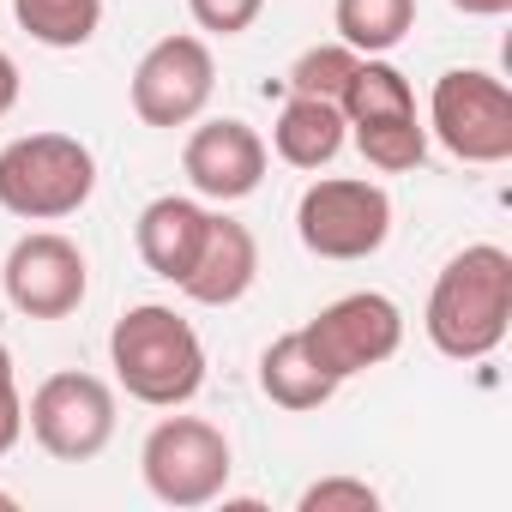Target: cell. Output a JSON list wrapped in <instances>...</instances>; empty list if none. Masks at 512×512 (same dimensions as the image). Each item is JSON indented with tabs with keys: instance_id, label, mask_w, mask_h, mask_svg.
<instances>
[{
	"instance_id": "1",
	"label": "cell",
	"mask_w": 512,
	"mask_h": 512,
	"mask_svg": "<svg viewBox=\"0 0 512 512\" xmlns=\"http://www.w3.org/2000/svg\"><path fill=\"white\" fill-rule=\"evenodd\" d=\"M506 326H512V253L494 241H470L440 266L422 308V332L446 362H482L500 350Z\"/></svg>"
},
{
	"instance_id": "2",
	"label": "cell",
	"mask_w": 512,
	"mask_h": 512,
	"mask_svg": "<svg viewBox=\"0 0 512 512\" xmlns=\"http://www.w3.org/2000/svg\"><path fill=\"white\" fill-rule=\"evenodd\" d=\"M109 368H115V386L133 404L181 410L205 386V344H199V332L175 308L139 302L109 332Z\"/></svg>"
},
{
	"instance_id": "3",
	"label": "cell",
	"mask_w": 512,
	"mask_h": 512,
	"mask_svg": "<svg viewBox=\"0 0 512 512\" xmlns=\"http://www.w3.org/2000/svg\"><path fill=\"white\" fill-rule=\"evenodd\" d=\"M97 193V157L73 133H25L0 145V211L19 223H61Z\"/></svg>"
},
{
	"instance_id": "4",
	"label": "cell",
	"mask_w": 512,
	"mask_h": 512,
	"mask_svg": "<svg viewBox=\"0 0 512 512\" xmlns=\"http://www.w3.org/2000/svg\"><path fill=\"white\" fill-rule=\"evenodd\" d=\"M229 470H235V452H229V434L205 416H163L145 446H139V476L145 488L175 506V512H193V506H211L223 500L229 488Z\"/></svg>"
},
{
	"instance_id": "5",
	"label": "cell",
	"mask_w": 512,
	"mask_h": 512,
	"mask_svg": "<svg viewBox=\"0 0 512 512\" xmlns=\"http://www.w3.org/2000/svg\"><path fill=\"white\" fill-rule=\"evenodd\" d=\"M296 235L314 260H374L392 235V199L380 181L362 175H320L296 199Z\"/></svg>"
},
{
	"instance_id": "6",
	"label": "cell",
	"mask_w": 512,
	"mask_h": 512,
	"mask_svg": "<svg viewBox=\"0 0 512 512\" xmlns=\"http://www.w3.org/2000/svg\"><path fill=\"white\" fill-rule=\"evenodd\" d=\"M428 133L476 169L512 157V91L482 67H452L428 91Z\"/></svg>"
},
{
	"instance_id": "7",
	"label": "cell",
	"mask_w": 512,
	"mask_h": 512,
	"mask_svg": "<svg viewBox=\"0 0 512 512\" xmlns=\"http://www.w3.org/2000/svg\"><path fill=\"white\" fill-rule=\"evenodd\" d=\"M25 428L31 440L61 458V464H91L109 440H115V386L85 374V368H61L49 374L31 404H25Z\"/></svg>"
},
{
	"instance_id": "8",
	"label": "cell",
	"mask_w": 512,
	"mask_h": 512,
	"mask_svg": "<svg viewBox=\"0 0 512 512\" xmlns=\"http://www.w3.org/2000/svg\"><path fill=\"white\" fill-rule=\"evenodd\" d=\"M302 338H308L314 362L344 386V380H356V374H368V368H380L404 350V314L380 290H350V296L326 302L302 326Z\"/></svg>"
},
{
	"instance_id": "9",
	"label": "cell",
	"mask_w": 512,
	"mask_h": 512,
	"mask_svg": "<svg viewBox=\"0 0 512 512\" xmlns=\"http://www.w3.org/2000/svg\"><path fill=\"white\" fill-rule=\"evenodd\" d=\"M217 91V61H211V43L193 37V31H175V37H157L139 67H133V115L145 127H193L205 115Z\"/></svg>"
},
{
	"instance_id": "10",
	"label": "cell",
	"mask_w": 512,
	"mask_h": 512,
	"mask_svg": "<svg viewBox=\"0 0 512 512\" xmlns=\"http://www.w3.org/2000/svg\"><path fill=\"white\" fill-rule=\"evenodd\" d=\"M0 290L25 320H67L79 314L85 290H91V266L85 247L67 241L61 229H31L13 241L7 266H0Z\"/></svg>"
},
{
	"instance_id": "11",
	"label": "cell",
	"mask_w": 512,
	"mask_h": 512,
	"mask_svg": "<svg viewBox=\"0 0 512 512\" xmlns=\"http://www.w3.org/2000/svg\"><path fill=\"white\" fill-rule=\"evenodd\" d=\"M266 163H272L266 139L253 133L247 121H235V115L199 121V127L187 133V145H181L187 187H193L199 199H211V205H235V199H247V193H260Z\"/></svg>"
},
{
	"instance_id": "12",
	"label": "cell",
	"mask_w": 512,
	"mask_h": 512,
	"mask_svg": "<svg viewBox=\"0 0 512 512\" xmlns=\"http://www.w3.org/2000/svg\"><path fill=\"white\" fill-rule=\"evenodd\" d=\"M253 278H260V241H253V229H247L241 217L211 211L205 247H199L193 272H187L175 290H181L187 302H199V308H235V302L253 290Z\"/></svg>"
},
{
	"instance_id": "13",
	"label": "cell",
	"mask_w": 512,
	"mask_h": 512,
	"mask_svg": "<svg viewBox=\"0 0 512 512\" xmlns=\"http://www.w3.org/2000/svg\"><path fill=\"white\" fill-rule=\"evenodd\" d=\"M205 229H211V211L187 193H163L139 211L133 223V241H139V260L151 278L163 284H181L199 260V247H205Z\"/></svg>"
},
{
	"instance_id": "14",
	"label": "cell",
	"mask_w": 512,
	"mask_h": 512,
	"mask_svg": "<svg viewBox=\"0 0 512 512\" xmlns=\"http://www.w3.org/2000/svg\"><path fill=\"white\" fill-rule=\"evenodd\" d=\"M350 145V127H344V109L338 103H326V97H296L290 91V103L278 109V121H272V151L290 163V169H326L338 151Z\"/></svg>"
},
{
	"instance_id": "15",
	"label": "cell",
	"mask_w": 512,
	"mask_h": 512,
	"mask_svg": "<svg viewBox=\"0 0 512 512\" xmlns=\"http://www.w3.org/2000/svg\"><path fill=\"white\" fill-rule=\"evenodd\" d=\"M260 392H266L278 410H296V416H302V410L332 404L338 380L314 362V350H308L302 332H284V338H272L266 356H260Z\"/></svg>"
},
{
	"instance_id": "16",
	"label": "cell",
	"mask_w": 512,
	"mask_h": 512,
	"mask_svg": "<svg viewBox=\"0 0 512 512\" xmlns=\"http://www.w3.org/2000/svg\"><path fill=\"white\" fill-rule=\"evenodd\" d=\"M332 25L356 55H392L416 25V0H332Z\"/></svg>"
},
{
	"instance_id": "17",
	"label": "cell",
	"mask_w": 512,
	"mask_h": 512,
	"mask_svg": "<svg viewBox=\"0 0 512 512\" xmlns=\"http://www.w3.org/2000/svg\"><path fill=\"white\" fill-rule=\"evenodd\" d=\"M350 139H356L362 163L380 169V175H410V169H422V157H428V127H422V115H374V121H356Z\"/></svg>"
},
{
	"instance_id": "18",
	"label": "cell",
	"mask_w": 512,
	"mask_h": 512,
	"mask_svg": "<svg viewBox=\"0 0 512 512\" xmlns=\"http://www.w3.org/2000/svg\"><path fill=\"white\" fill-rule=\"evenodd\" d=\"M13 19L43 49H85L103 25V0H13Z\"/></svg>"
},
{
	"instance_id": "19",
	"label": "cell",
	"mask_w": 512,
	"mask_h": 512,
	"mask_svg": "<svg viewBox=\"0 0 512 512\" xmlns=\"http://www.w3.org/2000/svg\"><path fill=\"white\" fill-rule=\"evenodd\" d=\"M356 67H362V55H356L350 43H320V49L296 55V67H290V91H296V97H326V103H344V91H350Z\"/></svg>"
},
{
	"instance_id": "20",
	"label": "cell",
	"mask_w": 512,
	"mask_h": 512,
	"mask_svg": "<svg viewBox=\"0 0 512 512\" xmlns=\"http://www.w3.org/2000/svg\"><path fill=\"white\" fill-rule=\"evenodd\" d=\"M296 506L302 512H374L380 506V488L362 482V476H320V482L302 488Z\"/></svg>"
},
{
	"instance_id": "21",
	"label": "cell",
	"mask_w": 512,
	"mask_h": 512,
	"mask_svg": "<svg viewBox=\"0 0 512 512\" xmlns=\"http://www.w3.org/2000/svg\"><path fill=\"white\" fill-rule=\"evenodd\" d=\"M187 13H193V25L211 31V37H241V31L260 25L266 0H187Z\"/></svg>"
},
{
	"instance_id": "22",
	"label": "cell",
	"mask_w": 512,
	"mask_h": 512,
	"mask_svg": "<svg viewBox=\"0 0 512 512\" xmlns=\"http://www.w3.org/2000/svg\"><path fill=\"white\" fill-rule=\"evenodd\" d=\"M25 440V398H19V374H0V458Z\"/></svg>"
},
{
	"instance_id": "23",
	"label": "cell",
	"mask_w": 512,
	"mask_h": 512,
	"mask_svg": "<svg viewBox=\"0 0 512 512\" xmlns=\"http://www.w3.org/2000/svg\"><path fill=\"white\" fill-rule=\"evenodd\" d=\"M13 103H19V61L0 49V115H13Z\"/></svg>"
},
{
	"instance_id": "24",
	"label": "cell",
	"mask_w": 512,
	"mask_h": 512,
	"mask_svg": "<svg viewBox=\"0 0 512 512\" xmlns=\"http://www.w3.org/2000/svg\"><path fill=\"white\" fill-rule=\"evenodd\" d=\"M452 7H458L464 19H506L512 0H452Z\"/></svg>"
},
{
	"instance_id": "25",
	"label": "cell",
	"mask_w": 512,
	"mask_h": 512,
	"mask_svg": "<svg viewBox=\"0 0 512 512\" xmlns=\"http://www.w3.org/2000/svg\"><path fill=\"white\" fill-rule=\"evenodd\" d=\"M0 374H13V350L7 344H0Z\"/></svg>"
},
{
	"instance_id": "26",
	"label": "cell",
	"mask_w": 512,
	"mask_h": 512,
	"mask_svg": "<svg viewBox=\"0 0 512 512\" xmlns=\"http://www.w3.org/2000/svg\"><path fill=\"white\" fill-rule=\"evenodd\" d=\"M7 506H19V500H13V494H7V488H0V512H7Z\"/></svg>"
}]
</instances>
